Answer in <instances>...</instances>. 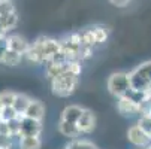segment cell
Here are the masks:
<instances>
[{
    "mask_svg": "<svg viewBox=\"0 0 151 149\" xmlns=\"http://www.w3.org/2000/svg\"><path fill=\"white\" fill-rule=\"evenodd\" d=\"M84 109L85 108H81V106H76V104H69L63 109L61 119H66V121H70V122H78V119L81 118Z\"/></svg>",
    "mask_w": 151,
    "mask_h": 149,
    "instance_id": "7c38bea8",
    "label": "cell"
},
{
    "mask_svg": "<svg viewBox=\"0 0 151 149\" xmlns=\"http://www.w3.org/2000/svg\"><path fill=\"white\" fill-rule=\"evenodd\" d=\"M8 40H6V36H2L0 37V63L3 61L6 52H8Z\"/></svg>",
    "mask_w": 151,
    "mask_h": 149,
    "instance_id": "d4e9b609",
    "label": "cell"
},
{
    "mask_svg": "<svg viewBox=\"0 0 151 149\" xmlns=\"http://www.w3.org/2000/svg\"><path fill=\"white\" fill-rule=\"evenodd\" d=\"M0 37H2V34H0Z\"/></svg>",
    "mask_w": 151,
    "mask_h": 149,
    "instance_id": "1f68e13d",
    "label": "cell"
},
{
    "mask_svg": "<svg viewBox=\"0 0 151 149\" xmlns=\"http://www.w3.org/2000/svg\"><path fill=\"white\" fill-rule=\"evenodd\" d=\"M136 124L151 137V115H150V113H142V115H139V119H138Z\"/></svg>",
    "mask_w": 151,
    "mask_h": 149,
    "instance_id": "d6986e66",
    "label": "cell"
},
{
    "mask_svg": "<svg viewBox=\"0 0 151 149\" xmlns=\"http://www.w3.org/2000/svg\"><path fill=\"white\" fill-rule=\"evenodd\" d=\"M57 128H58V133H60L61 136L69 137L70 140L78 139V137L82 134L76 122H70V121L61 119V118H60V121H58V124H57Z\"/></svg>",
    "mask_w": 151,
    "mask_h": 149,
    "instance_id": "9c48e42d",
    "label": "cell"
},
{
    "mask_svg": "<svg viewBox=\"0 0 151 149\" xmlns=\"http://www.w3.org/2000/svg\"><path fill=\"white\" fill-rule=\"evenodd\" d=\"M19 149H42L40 136H23L18 142Z\"/></svg>",
    "mask_w": 151,
    "mask_h": 149,
    "instance_id": "4fadbf2b",
    "label": "cell"
},
{
    "mask_svg": "<svg viewBox=\"0 0 151 149\" xmlns=\"http://www.w3.org/2000/svg\"><path fill=\"white\" fill-rule=\"evenodd\" d=\"M30 101H32V98L29 96H26V94H17L15 101H14L12 106H14V109L19 115H24L26 111H27V108H29V104H30Z\"/></svg>",
    "mask_w": 151,
    "mask_h": 149,
    "instance_id": "2e32d148",
    "label": "cell"
},
{
    "mask_svg": "<svg viewBox=\"0 0 151 149\" xmlns=\"http://www.w3.org/2000/svg\"><path fill=\"white\" fill-rule=\"evenodd\" d=\"M130 76V85L135 90L141 91H151V61H145L132 72H129Z\"/></svg>",
    "mask_w": 151,
    "mask_h": 149,
    "instance_id": "3957f363",
    "label": "cell"
},
{
    "mask_svg": "<svg viewBox=\"0 0 151 149\" xmlns=\"http://www.w3.org/2000/svg\"><path fill=\"white\" fill-rule=\"evenodd\" d=\"M15 97H17V93H12V91L0 93V101L3 103V106H12L15 101Z\"/></svg>",
    "mask_w": 151,
    "mask_h": 149,
    "instance_id": "7402d4cb",
    "label": "cell"
},
{
    "mask_svg": "<svg viewBox=\"0 0 151 149\" xmlns=\"http://www.w3.org/2000/svg\"><path fill=\"white\" fill-rule=\"evenodd\" d=\"M19 119H21V124H19V137H23V136H40L42 130H44L42 121L29 118L26 115H21Z\"/></svg>",
    "mask_w": 151,
    "mask_h": 149,
    "instance_id": "5b68a950",
    "label": "cell"
},
{
    "mask_svg": "<svg viewBox=\"0 0 151 149\" xmlns=\"http://www.w3.org/2000/svg\"><path fill=\"white\" fill-rule=\"evenodd\" d=\"M117 109H118V112L123 116H136V115L142 113V108H141V106L138 103H135L133 100H130L127 96L118 97Z\"/></svg>",
    "mask_w": 151,
    "mask_h": 149,
    "instance_id": "8992f818",
    "label": "cell"
},
{
    "mask_svg": "<svg viewBox=\"0 0 151 149\" xmlns=\"http://www.w3.org/2000/svg\"><path fill=\"white\" fill-rule=\"evenodd\" d=\"M51 90L52 94L57 97H69L75 93L78 82H79V73H75L72 70L58 75L57 78L51 79Z\"/></svg>",
    "mask_w": 151,
    "mask_h": 149,
    "instance_id": "7a4b0ae2",
    "label": "cell"
},
{
    "mask_svg": "<svg viewBox=\"0 0 151 149\" xmlns=\"http://www.w3.org/2000/svg\"><path fill=\"white\" fill-rule=\"evenodd\" d=\"M61 51V42L48 36H39L33 43H30L27 52L24 54L26 60L33 64H47Z\"/></svg>",
    "mask_w": 151,
    "mask_h": 149,
    "instance_id": "6da1fadb",
    "label": "cell"
},
{
    "mask_svg": "<svg viewBox=\"0 0 151 149\" xmlns=\"http://www.w3.org/2000/svg\"><path fill=\"white\" fill-rule=\"evenodd\" d=\"M0 121H2V118H0Z\"/></svg>",
    "mask_w": 151,
    "mask_h": 149,
    "instance_id": "4dcf8cb0",
    "label": "cell"
},
{
    "mask_svg": "<svg viewBox=\"0 0 151 149\" xmlns=\"http://www.w3.org/2000/svg\"><path fill=\"white\" fill-rule=\"evenodd\" d=\"M138 149H150L148 146H144V148H138Z\"/></svg>",
    "mask_w": 151,
    "mask_h": 149,
    "instance_id": "f1b7e54d",
    "label": "cell"
},
{
    "mask_svg": "<svg viewBox=\"0 0 151 149\" xmlns=\"http://www.w3.org/2000/svg\"><path fill=\"white\" fill-rule=\"evenodd\" d=\"M90 31L94 37V42L96 45H100V43H105L109 37V30L103 26H94V27H90Z\"/></svg>",
    "mask_w": 151,
    "mask_h": 149,
    "instance_id": "9a60e30c",
    "label": "cell"
},
{
    "mask_svg": "<svg viewBox=\"0 0 151 149\" xmlns=\"http://www.w3.org/2000/svg\"><path fill=\"white\" fill-rule=\"evenodd\" d=\"M18 116H21V115L14 109V106H3L2 112H0V118H2L3 121H6V122L11 121V119H15Z\"/></svg>",
    "mask_w": 151,
    "mask_h": 149,
    "instance_id": "ffe728a7",
    "label": "cell"
},
{
    "mask_svg": "<svg viewBox=\"0 0 151 149\" xmlns=\"http://www.w3.org/2000/svg\"><path fill=\"white\" fill-rule=\"evenodd\" d=\"M148 148H150V149H151V143H150V145H148Z\"/></svg>",
    "mask_w": 151,
    "mask_h": 149,
    "instance_id": "f546056e",
    "label": "cell"
},
{
    "mask_svg": "<svg viewBox=\"0 0 151 149\" xmlns=\"http://www.w3.org/2000/svg\"><path fill=\"white\" fill-rule=\"evenodd\" d=\"M64 149H99L93 142L85 139H73Z\"/></svg>",
    "mask_w": 151,
    "mask_h": 149,
    "instance_id": "e0dca14e",
    "label": "cell"
},
{
    "mask_svg": "<svg viewBox=\"0 0 151 149\" xmlns=\"http://www.w3.org/2000/svg\"><path fill=\"white\" fill-rule=\"evenodd\" d=\"M14 137L11 134H0V149H12Z\"/></svg>",
    "mask_w": 151,
    "mask_h": 149,
    "instance_id": "603a6c76",
    "label": "cell"
},
{
    "mask_svg": "<svg viewBox=\"0 0 151 149\" xmlns=\"http://www.w3.org/2000/svg\"><path fill=\"white\" fill-rule=\"evenodd\" d=\"M106 87H108V91H109L114 97L118 98V97L124 96L129 90L132 88L130 76H129V73H124V72L112 73L109 78H108Z\"/></svg>",
    "mask_w": 151,
    "mask_h": 149,
    "instance_id": "277c9868",
    "label": "cell"
},
{
    "mask_svg": "<svg viewBox=\"0 0 151 149\" xmlns=\"http://www.w3.org/2000/svg\"><path fill=\"white\" fill-rule=\"evenodd\" d=\"M19 124H21V119L19 116L15 118V119H11L8 121V128H9V134L12 137H19Z\"/></svg>",
    "mask_w": 151,
    "mask_h": 149,
    "instance_id": "44dd1931",
    "label": "cell"
},
{
    "mask_svg": "<svg viewBox=\"0 0 151 149\" xmlns=\"http://www.w3.org/2000/svg\"><path fill=\"white\" fill-rule=\"evenodd\" d=\"M109 3L115 8H126V6H129L130 0H109Z\"/></svg>",
    "mask_w": 151,
    "mask_h": 149,
    "instance_id": "484cf974",
    "label": "cell"
},
{
    "mask_svg": "<svg viewBox=\"0 0 151 149\" xmlns=\"http://www.w3.org/2000/svg\"><path fill=\"white\" fill-rule=\"evenodd\" d=\"M78 127L82 134H88L91 133L94 128H96V124H97V119H96V115L93 113V111L90 109H84L81 118L78 119Z\"/></svg>",
    "mask_w": 151,
    "mask_h": 149,
    "instance_id": "ba28073f",
    "label": "cell"
},
{
    "mask_svg": "<svg viewBox=\"0 0 151 149\" xmlns=\"http://www.w3.org/2000/svg\"><path fill=\"white\" fill-rule=\"evenodd\" d=\"M6 40H8V48L18 52V54H26L30 43L24 39V37H21L19 34H6Z\"/></svg>",
    "mask_w": 151,
    "mask_h": 149,
    "instance_id": "30bf717a",
    "label": "cell"
},
{
    "mask_svg": "<svg viewBox=\"0 0 151 149\" xmlns=\"http://www.w3.org/2000/svg\"><path fill=\"white\" fill-rule=\"evenodd\" d=\"M0 24L3 26V29L9 33L11 30H14L18 24V15L15 11L8 12V14H2L0 15Z\"/></svg>",
    "mask_w": 151,
    "mask_h": 149,
    "instance_id": "5bb4252c",
    "label": "cell"
},
{
    "mask_svg": "<svg viewBox=\"0 0 151 149\" xmlns=\"http://www.w3.org/2000/svg\"><path fill=\"white\" fill-rule=\"evenodd\" d=\"M12 11H15L12 0H0V15H2V14H8V12H12Z\"/></svg>",
    "mask_w": 151,
    "mask_h": 149,
    "instance_id": "cb8c5ba5",
    "label": "cell"
},
{
    "mask_svg": "<svg viewBox=\"0 0 151 149\" xmlns=\"http://www.w3.org/2000/svg\"><path fill=\"white\" fill-rule=\"evenodd\" d=\"M127 139L132 145H135L136 148H144V146H148L151 143V137L141 128L138 124L132 125L127 131Z\"/></svg>",
    "mask_w": 151,
    "mask_h": 149,
    "instance_id": "52a82bcc",
    "label": "cell"
},
{
    "mask_svg": "<svg viewBox=\"0 0 151 149\" xmlns=\"http://www.w3.org/2000/svg\"><path fill=\"white\" fill-rule=\"evenodd\" d=\"M2 109H3V103L0 101V112H2Z\"/></svg>",
    "mask_w": 151,
    "mask_h": 149,
    "instance_id": "83f0119b",
    "label": "cell"
},
{
    "mask_svg": "<svg viewBox=\"0 0 151 149\" xmlns=\"http://www.w3.org/2000/svg\"><path fill=\"white\" fill-rule=\"evenodd\" d=\"M23 54H18V52H15V51H12V49H8V52H6V55H5V58H3V64L5 66H9V67H14V66H18L19 63H21V60H23Z\"/></svg>",
    "mask_w": 151,
    "mask_h": 149,
    "instance_id": "ac0fdd59",
    "label": "cell"
},
{
    "mask_svg": "<svg viewBox=\"0 0 151 149\" xmlns=\"http://www.w3.org/2000/svg\"><path fill=\"white\" fill-rule=\"evenodd\" d=\"M0 134H9V128H8V122L6 121H0Z\"/></svg>",
    "mask_w": 151,
    "mask_h": 149,
    "instance_id": "4316f807",
    "label": "cell"
},
{
    "mask_svg": "<svg viewBox=\"0 0 151 149\" xmlns=\"http://www.w3.org/2000/svg\"><path fill=\"white\" fill-rule=\"evenodd\" d=\"M24 115L29 116V118L42 121V119H44V116H45V106L42 104L40 101H37V100H32Z\"/></svg>",
    "mask_w": 151,
    "mask_h": 149,
    "instance_id": "8fae6325",
    "label": "cell"
}]
</instances>
